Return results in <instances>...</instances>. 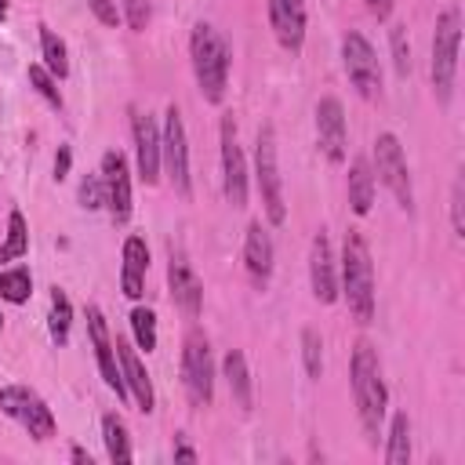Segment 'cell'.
I'll return each instance as SVG.
<instances>
[{
    "instance_id": "24",
    "label": "cell",
    "mask_w": 465,
    "mask_h": 465,
    "mask_svg": "<svg viewBox=\"0 0 465 465\" xmlns=\"http://www.w3.org/2000/svg\"><path fill=\"white\" fill-rule=\"evenodd\" d=\"M411 461V418L407 411H396L385 436V465H407Z\"/></svg>"
},
{
    "instance_id": "20",
    "label": "cell",
    "mask_w": 465,
    "mask_h": 465,
    "mask_svg": "<svg viewBox=\"0 0 465 465\" xmlns=\"http://www.w3.org/2000/svg\"><path fill=\"white\" fill-rule=\"evenodd\" d=\"M116 360H120V374H124V385H127V396L134 400V407L142 414H153L156 411V392H153V378L145 371V363L138 360V352L131 349L127 338H116Z\"/></svg>"
},
{
    "instance_id": "41",
    "label": "cell",
    "mask_w": 465,
    "mask_h": 465,
    "mask_svg": "<svg viewBox=\"0 0 465 465\" xmlns=\"http://www.w3.org/2000/svg\"><path fill=\"white\" fill-rule=\"evenodd\" d=\"M69 458H73L76 465H91V454H87L80 443H73V447H69Z\"/></svg>"
},
{
    "instance_id": "39",
    "label": "cell",
    "mask_w": 465,
    "mask_h": 465,
    "mask_svg": "<svg viewBox=\"0 0 465 465\" xmlns=\"http://www.w3.org/2000/svg\"><path fill=\"white\" fill-rule=\"evenodd\" d=\"M174 461H200V454H196V447L185 440V436H174Z\"/></svg>"
},
{
    "instance_id": "9",
    "label": "cell",
    "mask_w": 465,
    "mask_h": 465,
    "mask_svg": "<svg viewBox=\"0 0 465 465\" xmlns=\"http://www.w3.org/2000/svg\"><path fill=\"white\" fill-rule=\"evenodd\" d=\"M374 174L381 178V185L392 193L396 207L414 214V182H411V167L403 156V145L392 131H381L374 138Z\"/></svg>"
},
{
    "instance_id": "34",
    "label": "cell",
    "mask_w": 465,
    "mask_h": 465,
    "mask_svg": "<svg viewBox=\"0 0 465 465\" xmlns=\"http://www.w3.org/2000/svg\"><path fill=\"white\" fill-rule=\"evenodd\" d=\"M76 200H80L84 211H98V207H105V182H102V174H84V178H80V193H76Z\"/></svg>"
},
{
    "instance_id": "33",
    "label": "cell",
    "mask_w": 465,
    "mask_h": 465,
    "mask_svg": "<svg viewBox=\"0 0 465 465\" xmlns=\"http://www.w3.org/2000/svg\"><path fill=\"white\" fill-rule=\"evenodd\" d=\"M389 47H392V65L400 76L411 73V40H407V25H392L389 29Z\"/></svg>"
},
{
    "instance_id": "26",
    "label": "cell",
    "mask_w": 465,
    "mask_h": 465,
    "mask_svg": "<svg viewBox=\"0 0 465 465\" xmlns=\"http://www.w3.org/2000/svg\"><path fill=\"white\" fill-rule=\"evenodd\" d=\"M25 254H29V225H25V214L15 207V211L7 214V236H4V243H0V269H4L7 262L25 258Z\"/></svg>"
},
{
    "instance_id": "40",
    "label": "cell",
    "mask_w": 465,
    "mask_h": 465,
    "mask_svg": "<svg viewBox=\"0 0 465 465\" xmlns=\"http://www.w3.org/2000/svg\"><path fill=\"white\" fill-rule=\"evenodd\" d=\"M363 4H367V11H371L378 22H385L389 11H392V0H363Z\"/></svg>"
},
{
    "instance_id": "3",
    "label": "cell",
    "mask_w": 465,
    "mask_h": 465,
    "mask_svg": "<svg viewBox=\"0 0 465 465\" xmlns=\"http://www.w3.org/2000/svg\"><path fill=\"white\" fill-rule=\"evenodd\" d=\"M189 58H193V76L196 87L203 94L207 105H222L225 102V87H229V65H232V51L225 44V36L211 25V22H196L189 33Z\"/></svg>"
},
{
    "instance_id": "13",
    "label": "cell",
    "mask_w": 465,
    "mask_h": 465,
    "mask_svg": "<svg viewBox=\"0 0 465 465\" xmlns=\"http://www.w3.org/2000/svg\"><path fill=\"white\" fill-rule=\"evenodd\" d=\"M98 174H102V182H105V207H109V218H113L116 225H127V222H131V211H134L127 156H124L120 149H105Z\"/></svg>"
},
{
    "instance_id": "21",
    "label": "cell",
    "mask_w": 465,
    "mask_h": 465,
    "mask_svg": "<svg viewBox=\"0 0 465 465\" xmlns=\"http://www.w3.org/2000/svg\"><path fill=\"white\" fill-rule=\"evenodd\" d=\"M120 258H124V269H120V291H124L131 302H138V298L145 294V272H149V243H145L138 232H131V236L124 240V251H120Z\"/></svg>"
},
{
    "instance_id": "4",
    "label": "cell",
    "mask_w": 465,
    "mask_h": 465,
    "mask_svg": "<svg viewBox=\"0 0 465 465\" xmlns=\"http://www.w3.org/2000/svg\"><path fill=\"white\" fill-rule=\"evenodd\" d=\"M458 51H461V11L450 4L436 18L432 33V58H429V76H432V94L440 105L450 102L454 84H458Z\"/></svg>"
},
{
    "instance_id": "7",
    "label": "cell",
    "mask_w": 465,
    "mask_h": 465,
    "mask_svg": "<svg viewBox=\"0 0 465 465\" xmlns=\"http://www.w3.org/2000/svg\"><path fill=\"white\" fill-rule=\"evenodd\" d=\"M182 389L196 411L211 407V400H214V356H211V341L200 327H193L182 341Z\"/></svg>"
},
{
    "instance_id": "15",
    "label": "cell",
    "mask_w": 465,
    "mask_h": 465,
    "mask_svg": "<svg viewBox=\"0 0 465 465\" xmlns=\"http://www.w3.org/2000/svg\"><path fill=\"white\" fill-rule=\"evenodd\" d=\"M131 138H134L138 178L145 185H156L160 182V124L149 113L131 109Z\"/></svg>"
},
{
    "instance_id": "12",
    "label": "cell",
    "mask_w": 465,
    "mask_h": 465,
    "mask_svg": "<svg viewBox=\"0 0 465 465\" xmlns=\"http://www.w3.org/2000/svg\"><path fill=\"white\" fill-rule=\"evenodd\" d=\"M316 145L327 156V163H345L349 156V124H345L341 98L334 94H323L316 102Z\"/></svg>"
},
{
    "instance_id": "22",
    "label": "cell",
    "mask_w": 465,
    "mask_h": 465,
    "mask_svg": "<svg viewBox=\"0 0 465 465\" xmlns=\"http://www.w3.org/2000/svg\"><path fill=\"white\" fill-rule=\"evenodd\" d=\"M222 378H225V385H229V392H232V403H236L240 411H251V403H254V385H251L247 356H243L240 349H229V352L222 356Z\"/></svg>"
},
{
    "instance_id": "28",
    "label": "cell",
    "mask_w": 465,
    "mask_h": 465,
    "mask_svg": "<svg viewBox=\"0 0 465 465\" xmlns=\"http://www.w3.org/2000/svg\"><path fill=\"white\" fill-rule=\"evenodd\" d=\"M69 327H73V302L62 287H51V312H47V331H51V341L62 349L69 345Z\"/></svg>"
},
{
    "instance_id": "37",
    "label": "cell",
    "mask_w": 465,
    "mask_h": 465,
    "mask_svg": "<svg viewBox=\"0 0 465 465\" xmlns=\"http://www.w3.org/2000/svg\"><path fill=\"white\" fill-rule=\"evenodd\" d=\"M87 11L102 22V25H109V29H116L124 18H120V7H116V0H87Z\"/></svg>"
},
{
    "instance_id": "14",
    "label": "cell",
    "mask_w": 465,
    "mask_h": 465,
    "mask_svg": "<svg viewBox=\"0 0 465 465\" xmlns=\"http://www.w3.org/2000/svg\"><path fill=\"white\" fill-rule=\"evenodd\" d=\"M87 341L94 349V360H98V374L102 381L116 392V400H131L127 396V385H124V374H120V360H116V345H113V334H109V323L102 316L98 305H87Z\"/></svg>"
},
{
    "instance_id": "36",
    "label": "cell",
    "mask_w": 465,
    "mask_h": 465,
    "mask_svg": "<svg viewBox=\"0 0 465 465\" xmlns=\"http://www.w3.org/2000/svg\"><path fill=\"white\" fill-rule=\"evenodd\" d=\"M450 225H454V236L461 240L465 236V182H461V174L454 178V189H450Z\"/></svg>"
},
{
    "instance_id": "38",
    "label": "cell",
    "mask_w": 465,
    "mask_h": 465,
    "mask_svg": "<svg viewBox=\"0 0 465 465\" xmlns=\"http://www.w3.org/2000/svg\"><path fill=\"white\" fill-rule=\"evenodd\" d=\"M69 167H73V149L69 145H58V153H54V182L69 178Z\"/></svg>"
},
{
    "instance_id": "27",
    "label": "cell",
    "mask_w": 465,
    "mask_h": 465,
    "mask_svg": "<svg viewBox=\"0 0 465 465\" xmlns=\"http://www.w3.org/2000/svg\"><path fill=\"white\" fill-rule=\"evenodd\" d=\"M40 58H44V69H47L54 80H65V76H69V51H65V40H62L54 29H47V25H40Z\"/></svg>"
},
{
    "instance_id": "8",
    "label": "cell",
    "mask_w": 465,
    "mask_h": 465,
    "mask_svg": "<svg viewBox=\"0 0 465 465\" xmlns=\"http://www.w3.org/2000/svg\"><path fill=\"white\" fill-rule=\"evenodd\" d=\"M0 414L18 421L36 443H47L58 432V421H54L47 400L29 385H4L0 389Z\"/></svg>"
},
{
    "instance_id": "5",
    "label": "cell",
    "mask_w": 465,
    "mask_h": 465,
    "mask_svg": "<svg viewBox=\"0 0 465 465\" xmlns=\"http://www.w3.org/2000/svg\"><path fill=\"white\" fill-rule=\"evenodd\" d=\"M254 185L262 196V211L269 225L287 222V200H283V178H280V156H276V131L272 124H262L254 134Z\"/></svg>"
},
{
    "instance_id": "43",
    "label": "cell",
    "mask_w": 465,
    "mask_h": 465,
    "mask_svg": "<svg viewBox=\"0 0 465 465\" xmlns=\"http://www.w3.org/2000/svg\"><path fill=\"white\" fill-rule=\"evenodd\" d=\"M0 331H4V312H0Z\"/></svg>"
},
{
    "instance_id": "29",
    "label": "cell",
    "mask_w": 465,
    "mask_h": 465,
    "mask_svg": "<svg viewBox=\"0 0 465 465\" xmlns=\"http://www.w3.org/2000/svg\"><path fill=\"white\" fill-rule=\"evenodd\" d=\"M33 294V276L25 265H15V269H0V298L11 302V305H25Z\"/></svg>"
},
{
    "instance_id": "17",
    "label": "cell",
    "mask_w": 465,
    "mask_h": 465,
    "mask_svg": "<svg viewBox=\"0 0 465 465\" xmlns=\"http://www.w3.org/2000/svg\"><path fill=\"white\" fill-rule=\"evenodd\" d=\"M309 283H312V298L320 305L338 302V262H334V251H331V240L323 229L309 243Z\"/></svg>"
},
{
    "instance_id": "42",
    "label": "cell",
    "mask_w": 465,
    "mask_h": 465,
    "mask_svg": "<svg viewBox=\"0 0 465 465\" xmlns=\"http://www.w3.org/2000/svg\"><path fill=\"white\" fill-rule=\"evenodd\" d=\"M0 18H7V0H0Z\"/></svg>"
},
{
    "instance_id": "16",
    "label": "cell",
    "mask_w": 465,
    "mask_h": 465,
    "mask_svg": "<svg viewBox=\"0 0 465 465\" xmlns=\"http://www.w3.org/2000/svg\"><path fill=\"white\" fill-rule=\"evenodd\" d=\"M167 291H171L174 309L185 312L189 320H196L203 312V283H200L196 269L189 265V258L178 251H171V262H167Z\"/></svg>"
},
{
    "instance_id": "1",
    "label": "cell",
    "mask_w": 465,
    "mask_h": 465,
    "mask_svg": "<svg viewBox=\"0 0 465 465\" xmlns=\"http://www.w3.org/2000/svg\"><path fill=\"white\" fill-rule=\"evenodd\" d=\"M349 385H352V403H356V414H360L363 440H367L371 447H378L381 425H385V411H389V389H385V378H381L378 349H374L367 338H360V341L352 345Z\"/></svg>"
},
{
    "instance_id": "6",
    "label": "cell",
    "mask_w": 465,
    "mask_h": 465,
    "mask_svg": "<svg viewBox=\"0 0 465 465\" xmlns=\"http://www.w3.org/2000/svg\"><path fill=\"white\" fill-rule=\"evenodd\" d=\"M160 171L171 178L174 193L182 200H193V174H189V134L182 124V109L171 102L163 109V127H160Z\"/></svg>"
},
{
    "instance_id": "35",
    "label": "cell",
    "mask_w": 465,
    "mask_h": 465,
    "mask_svg": "<svg viewBox=\"0 0 465 465\" xmlns=\"http://www.w3.org/2000/svg\"><path fill=\"white\" fill-rule=\"evenodd\" d=\"M120 18L127 22L131 33H145V25L153 18V4L149 0H120Z\"/></svg>"
},
{
    "instance_id": "2",
    "label": "cell",
    "mask_w": 465,
    "mask_h": 465,
    "mask_svg": "<svg viewBox=\"0 0 465 465\" xmlns=\"http://www.w3.org/2000/svg\"><path fill=\"white\" fill-rule=\"evenodd\" d=\"M341 269H338V298H345L349 316L367 327L374 323V309H378V291H374V262H371V247L363 240L360 229H349L341 240Z\"/></svg>"
},
{
    "instance_id": "10",
    "label": "cell",
    "mask_w": 465,
    "mask_h": 465,
    "mask_svg": "<svg viewBox=\"0 0 465 465\" xmlns=\"http://www.w3.org/2000/svg\"><path fill=\"white\" fill-rule=\"evenodd\" d=\"M341 65H345V76L352 84V91L367 102H378L381 98V65H378V51L374 44L360 33V29H349L341 36Z\"/></svg>"
},
{
    "instance_id": "31",
    "label": "cell",
    "mask_w": 465,
    "mask_h": 465,
    "mask_svg": "<svg viewBox=\"0 0 465 465\" xmlns=\"http://www.w3.org/2000/svg\"><path fill=\"white\" fill-rule=\"evenodd\" d=\"M25 76H29V87L51 105V109H62L65 105V98H62V87H58V80L44 69V62H33L29 69H25Z\"/></svg>"
},
{
    "instance_id": "30",
    "label": "cell",
    "mask_w": 465,
    "mask_h": 465,
    "mask_svg": "<svg viewBox=\"0 0 465 465\" xmlns=\"http://www.w3.org/2000/svg\"><path fill=\"white\" fill-rule=\"evenodd\" d=\"M127 323H131L134 345L145 349V352H153V349H156V312H153L149 305H134L131 316H127Z\"/></svg>"
},
{
    "instance_id": "19",
    "label": "cell",
    "mask_w": 465,
    "mask_h": 465,
    "mask_svg": "<svg viewBox=\"0 0 465 465\" xmlns=\"http://www.w3.org/2000/svg\"><path fill=\"white\" fill-rule=\"evenodd\" d=\"M272 265H276V247H272V236L262 222H251L247 232H243V269L251 276V283L258 291L269 287L272 280Z\"/></svg>"
},
{
    "instance_id": "25",
    "label": "cell",
    "mask_w": 465,
    "mask_h": 465,
    "mask_svg": "<svg viewBox=\"0 0 465 465\" xmlns=\"http://www.w3.org/2000/svg\"><path fill=\"white\" fill-rule=\"evenodd\" d=\"M102 440H105V454L109 461H131L134 450H131V436H127V425L116 411L102 414Z\"/></svg>"
},
{
    "instance_id": "11",
    "label": "cell",
    "mask_w": 465,
    "mask_h": 465,
    "mask_svg": "<svg viewBox=\"0 0 465 465\" xmlns=\"http://www.w3.org/2000/svg\"><path fill=\"white\" fill-rule=\"evenodd\" d=\"M218 138H222V189H225V200L236 211H243L247 207V193H251V178H247V160H243V149H240V138H236L232 113L222 116Z\"/></svg>"
},
{
    "instance_id": "32",
    "label": "cell",
    "mask_w": 465,
    "mask_h": 465,
    "mask_svg": "<svg viewBox=\"0 0 465 465\" xmlns=\"http://www.w3.org/2000/svg\"><path fill=\"white\" fill-rule=\"evenodd\" d=\"M302 363H305L309 378H320V371H323V338L312 327L302 331Z\"/></svg>"
},
{
    "instance_id": "18",
    "label": "cell",
    "mask_w": 465,
    "mask_h": 465,
    "mask_svg": "<svg viewBox=\"0 0 465 465\" xmlns=\"http://www.w3.org/2000/svg\"><path fill=\"white\" fill-rule=\"evenodd\" d=\"M269 29L276 36V44L287 54H302L305 47V0H269Z\"/></svg>"
},
{
    "instance_id": "23",
    "label": "cell",
    "mask_w": 465,
    "mask_h": 465,
    "mask_svg": "<svg viewBox=\"0 0 465 465\" xmlns=\"http://www.w3.org/2000/svg\"><path fill=\"white\" fill-rule=\"evenodd\" d=\"M349 207L360 218L371 214V207H374V171L363 156H356L349 163Z\"/></svg>"
}]
</instances>
